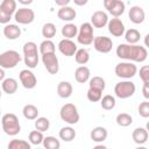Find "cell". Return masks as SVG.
Instances as JSON below:
<instances>
[{
  "instance_id": "cell-44",
  "label": "cell",
  "mask_w": 149,
  "mask_h": 149,
  "mask_svg": "<svg viewBox=\"0 0 149 149\" xmlns=\"http://www.w3.org/2000/svg\"><path fill=\"white\" fill-rule=\"evenodd\" d=\"M142 93H143V97L146 99H149V83H143Z\"/></svg>"
},
{
  "instance_id": "cell-18",
  "label": "cell",
  "mask_w": 149,
  "mask_h": 149,
  "mask_svg": "<svg viewBox=\"0 0 149 149\" xmlns=\"http://www.w3.org/2000/svg\"><path fill=\"white\" fill-rule=\"evenodd\" d=\"M57 16H58V19L62 20V21L71 22L72 20L76 19L77 13H76V9H73L72 7H70V6H63V7H61V8L58 9Z\"/></svg>"
},
{
  "instance_id": "cell-14",
  "label": "cell",
  "mask_w": 149,
  "mask_h": 149,
  "mask_svg": "<svg viewBox=\"0 0 149 149\" xmlns=\"http://www.w3.org/2000/svg\"><path fill=\"white\" fill-rule=\"evenodd\" d=\"M107 28H108L109 34H112V36H115V37H121L126 30L123 22L119 17H113V19L108 20Z\"/></svg>"
},
{
  "instance_id": "cell-28",
  "label": "cell",
  "mask_w": 149,
  "mask_h": 149,
  "mask_svg": "<svg viewBox=\"0 0 149 149\" xmlns=\"http://www.w3.org/2000/svg\"><path fill=\"white\" fill-rule=\"evenodd\" d=\"M125 38H126V42L128 44H136L140 38H141V34L137 29L135 28H130L128 30H125Z\"/></svg>"
},
{
  "instance_id": "cell-12",
  "label": "cell",
  "mask_w": 149,
  "mask_h": 149,
  "mask_svg": "<svg viewBox=\"0 0 149 149\" xmlns=\"http://www.w3.org/2000/svg\"><path fill=\"white\" fill-rule=\"evenodd\" d=\"M93 47L98 52L108 54L113 48V41L107 36H97L93 38Z\"/></svg>"
},
{
  "instance_id": "cell-8",
  "label": "cell",
  "mask_w": 149,
  "mask_h": 149,
  "mask_svg": "<svg viewBox=\"0 0 149 149\" xmlns=\"http://www.w3.org/2000/svg\"><path fill=\"white\" fill-rule=\"evenodd\" d=\"M93 26L90 22H84L78 28L77 41L81 45H90L93 42Z\"/></svg>"
},
{
  "instance_id": "cell-23",
  "label": "cell",
  "mask_w": 149,
  "mask_h": 149,
  "mask_svg": "<svg viewBox=\"0 0 149 149\" xmlns=\"http://www.w3.org/2000/svg\"><path fill=\"white\" fill-rule=\"evenodd\" d=\"M72 91H73L72 85H71V83H69V81L63 80V81H59L58 85H57V94H58L61 98H63V99L70 98L71 94H72Z\"/></svg>"
},
{
  "instance_id": "cell-7",
  "label": "cell",
  "mask_w": 149,
  "mask_h": 149,
  "mask_svg": "<svg viewBox=\"0 0 149 149\" xmlns=\"http://www.w3.org/2000/svg\"><path fill=\"white\" fill-rule=\"evenodd\" d=\"M114 72L119 78L130 79L136 74L137 68L134 64V62H129V61L128 62H121V63H118L115 65Z\"/></svg>"
},
{
  "instance_id": "cell-26",
  "label": "cell",
  "mask_w": 149,
  "mask_h": 149,
  "mask_svg": "<svg viewBox=\"0 0 149 149\" xmlns=\"http://www.w3.org/2000/svg\"><path fill=\"white\" fill-rule=\"evenodd\" d=\"M38 108L33 104H27L22 108V114L27 120H35L38 116Z\"/></svg>"
},
{
  "instance_id": "cell-2",
  "label": "cell",
  "mask_w": 149,
  "mask_h": 149,
  "mask_svg": "<svg viewBox=\"0 0 149 149\" xmlns=\"http://www.w3.org/2000/svg\"><path fill=\"white\" fill-rule=\"evenodd\" d=\"M23 51V61L28 69H35L38 64V51L37 44L33 41L26 42L22 48Z\"/></svg>"
},
{
  "instance_id": "cell-17",
  "label": "cell",
  "mask_w": 149,
  "mask_h": 149,
  "mask_svg": "<svg viewBox=\"0 0 149 149\" xmlns=\"http://www.w3.org/2000/svg\"><path fill=\"white\" fill-rule=\"evenodd\" d=\"M128 16H129V20L135 23V24H140L144 21L146 19V13H144V9L140 6H133L130 7L129 9V13H128Z\"/></svg>"
},
{
  "instance_id": "cell-45",
  "label": "cell",
  "mask_w": 149,
  "mask_h": 149,
  "mask_svg": "<svg viewBox=\"0 0 149 149\" xmlns=\"http://www.w3.org/2000/svg\"><path fill=\"white\" fill-rule=\"evenodd\" d=\"M71 0H55V3L59 7H63V6H68L70 3Z\"/></svg>"
},
{
  "instance_id": "cell-19",
  "label": "cell",
  "mask_w": 149,
  "mask_h": 149,
  "mask_svg": "<svg viewBox=\"0 0 149 149\" xmlns=\"http://www.w3.org/2000/svg\"><path fill=\"white\" fill-rule=\"evenodd\" d=\"M108 136V132L105 127H101V126H98V127H94L91 133H90V137L93 142H104Z\"/></svg>"
},
{
  "instance_id": "cell-22",
  "label": "cell",
  "mask_w": 149,
  "mask_h": 149,
  "mask_svg": "<svg viewBox=\"0 0 149 149\" xmlns=\"http://www.w3.org/2000/svg\"><path fill=\"white\" fill-rule=\"evenodd\" d=\"M90 76H91V72H90V69L85 65H80L74 71V79L80 83V84H84L86 81H88L90 79Z\"/></svg>"
},
{
  "instance_id": "cell-36",
  "label": "cell",
  "mask_w": 149,
  "mask_h": 149,
  "mask_svg": "<svg viewBox=\"0 0 149 149\" xmlns=\"http://www.w3.org/2000/svg\"><path fill=\"white\" fill-rule=\"evenodd\" d=\"M42 144H43V147L45 149H59L61 148V142L55 136H47V137H44Z\"/></svg>"
},
{
  "instance_id": "cell-47",
  "label": "cell",
  "mask_w": 149,
  "mask_h": 149,
  "mask_svg": "<svg viewBox=\"0 0 149 149\" xmlns=\"http://www.w3.org/2000/svg\"><path fill=\"white\" fill-rule=\"evenodd\" d=\"M5 76H6V73H5V69H2V68L0 66V81H2V80L5 79Z\"/></svg>"
},
{
  "instance_id": "cell-34",
  "label": "cell",
  "mask_w": 149,
  "mask_h": 149,
  "mask_svg": "<svg viewBox=\"0 0 149 149\" xmlns=\"http://www.w3.org/2000/svg\"><path fill=\"white\" fill-rule=\"evenodd\" d=\"M0 8L5 10L7 14L13 16L16 10V1L15 0H2L0 2Z\"/></svg>"
},
{
  "instance_id": "cell-4",
  "label": "cell",
  "mask_w": 149,
  "mask_h": 149,
  "mask_svg": "<svg viewBox=\"0 0 149 149\" xmlns=\"http://www.w3.org/2000/svg\"><path fill=\"white\" fill-rule=\"evenodd\" d=\"M59 116L68 125H70V126L76 125L79 121V113H78L77 106L71 102L63 105L59 111Z\"/></svg>"
},
{
  "instance_id": "cell-29",
  "label": "cell",
  "mask_w": 149,
  "mask_h": 149,
  "mask_svg": "<svg viewBox=\"0 0 149 149\" xmlns=\"http://www.w3.org/2000/svg\"><path fill=\"white\" fill-rule=\"evenodd\" d=\"M74 59L78 64L80 65H85L88 61H90V54L86 49L81 48V49H77V51L74 52Z\"/></svg>"
},
{
  "instance_id": "cell-50",
  "label": "cell",
  "mask_w": 149,
  "mask_h": 149,
  "mask_svg": "<svg viewBox=\"0 0 149 149\" xmlns=\"http://www.w3.org/2000/svg\"><path fill=\"white\" fill-rule=\"evenodd\" d=\"M1 1H2V0H0V2H1Z\"/></svg>"
},
{
  "instance_id": "cell-20",
  "label": "cell",
  "mask_w": 149,
  "mask_h": 149,
  "mask_svg": "<svg viewBox=\"0 0 149 149\" xmlns=\"http://www.w3.org/2000/svg\"><path fill=\"white\" fill-rule=\"evenodd\" d=\"M3 35L8 40H16L21 35V28L17 24L7 23L3 27Z\"/></svg>"
},
{
  "instance_id": "cell-33",
  "label": "cell",
  "mask_w": 149,
  "mask_h": 149,
  "mask_svg": "<svg viewBox=\"0 0 149 149\" xmlns=\"http://www.w3.org/2000/svg\"><path fill=\"white\" fill-rule=\"evenodd\" d=\"M115 121L120 127H128L133 123V116L128 113H119Z\"/></svg>"
},
{
  "instance_id": "cell-21",
  "label": "cell",
  "mask_w": 149,
  "mask_h": 149,
  "mask_svg": "<svg viewBox=\"0 0 149 149\" xmlns=\"http://www.w3.org/2000/svg\"><path fill=\"white\" fill-rule=\"evenodd\" d=\"M148 130L143 127H137L132 133V139L136 144H144L148 141Z\"/></svg>"
},
{
  "instance_id": "cell-25",
  "label": "cell",
  "mask_w": 149,
  "mask_h": 149,
  "mask_svg": "<svg viewBox=\"0 0 149 149\" xmlns=\"http://www.w3.org/2000/svg\"><path fill=\"white\" fill-rule=\"evenodd\" d=\"M58 136L64 142H71L76 137V130L71 126H65V127L61 128V130L58 133Z\"/></svg>"
},
{
  "instance_id": "cell-42",
  "label": "cell",
  "mask_w": 149,
  "mask_h": 149,
  "mask_svg": "<svg viewBox=\"0 0 149 149\" xmlns=\"http://www.w3.org/2000/svg\"><path fill=\"white\" fill-rule=\"evenodd\" d=\"M140 78L143 83H149V66L143 65L140 69Z\"/></svg>"
},
{
  "instance_id": "cell-9",
  "label": "cell",
  "mask_w": 149,
  "mask_h": 149,
  "mask_svg": "<svg viewBox=\"0 0 149 149\" xmlns=\"http://www.w3.org/2000/svg\"><path fill=\"white\" fill-rule=\"evenodd\" d=\"M104 7L113 17L121 16L126 9V5L122 0H104Z\"/></svg>"
},
{
  "instance_id": "cell-40",
  "label": "cell",
  "mask_w": 149,
  "mask_h": 149,
  "mask_svg": "<svg viewBox=\"0 0 149 149\" xmlns=\"http://www.w3.org/2000/svg\"><path fill=\"white\" fill-rule=\"evenodd\" d=\"M86 97H87L88 101H91V102H97V101H100V99H101V97H102V91L97 90V88L88 87L87 93H86Z\"/></svg>"
},
{
  "instance_id": "cell-13",
  "label": "cell",
  "mask_w": 149,
  "mask_h": 149,
  "mask_svg": "<svg viewBox=\"0 0 149 149\" xmlns=\"http://www.w3.org/2000/svg\"><path fill=\"white\" fill-rule=\"evenodd\" d=\"M19 78H20V81L22 84V86L24 88H28V90H31L36 86L37 84V79H36V76L33 73V71H30L29 69H24V70H21L20 71V74H19Z\"/></svg>"
},
{
  "instance_id": "cell-49",
  "label": "cell",
  "mask_w": 149,
  "mask_h": 149,
  "mask_svg": "<svg viewBox=\"0 0 149 149\" xmlns=\"http://www.w3.org/2000/svg\"><path fill=\"white\" fill-rule=\"evenodd\" d=\"M0 98H1V90H0Z\"/></svg>"
},
{
  "instance_id": "cell-39",
  "label": "cell",
  "mask_w": 149,
  "mask_h": 149,
  "mask_svg": "<svg viewBox=\"0 0 149 149\" xmlns=\"http://www.w3.org/2000/svg\"><path fill=\"white\" fill-rule=\"evenodd\" d=\"M43 139H44L43 133L40 132V130H37V129L36 130H31L29 133V135H28V140H29L30 144H34V146L41 144L43 142Z\"/></svg>"
},
{
  "instance_id": "cell-51",
  "label": "cell",
  "mask_w": 149,
  "mask_h": 149,
  "mask_svg": "<svg viewBox=\"0 0 149 149\" xmlns=\"http://www.w3.org/2000/svg\"><path fill=\"white\" fill-rule=\"evenodd\" d=\"M0 113H1V111H0Z\"/></svg>"
},
{
  "instance_id": "cell-15",
  "label": "cell",
  "mask_w": 149,
  "mask_h": 149,
  "mask_svg": "<svg viewBox=\"0 0 149 149\" xmlns=\"http://www.w3.org/2000/svg\"><path fill=\"white\" fill-rule=\"evenodd\" d=\"M58 50L62 55L64 56H73L74 52L77 51V44L71 40V38H63L58 43Z\"/></svg>"
},
{
  "instance_id": "cell-5",
  "label": "cell",
  "mask_w": 149,
  "mask_h": 149,
  "mask_svg": "<svg viewBox=\"0 0 149 149\" xmlns=\"http://www.w3.org/2000/svg\"><path fill=\"white\" fill-rule=\"evenodd\" d=\"M135 84L130 81L129 79H125L122 81H119L114 86V93L119 99H127L134 95L135 93Z\"/></svg>"
},
{
  "instance_id": "cell-11",
  "label": "cell",
  "mask_w": 149,
  "mask_h": 149,
  "mask_svg": "<svg viewBox=\"0 0 149 149\" xmlns=\"http://www.w3.org/2000/svg\"><path fill=\"white\" fill-rule=\"evenodd\" d=\"M42 63L47 69V71L51 74H56L59 70V62L55 52L42 55Z\"/></svg>"
},
{
  "instance_id": "cell-41",
  "label": "cell",
  "mask_w": 149,
  "mask_h": 149,
  "mask_svg": "<svg viewBox=\"0 0 149 149\" xmlns=\"http://www.w3.org/2000/svg\"><path fill=\"white\" fill-rule=\"evenodd\" d=\"M137 111H139V114H140L142 118H144V119L149 118V101H148V100L142 101V102L139 105Z\"/></svg>"
},
{
  "instance_id": "cell-35",
  "label": "cell",
  "mask_w": 149,
  "mask_h": 149,
  "mask_svg": "<svg viewBox=\"0 0 149 149\" xmlns=\"http://www.w3.org/2000/svg\"><path fill=\"white\" fill-rule=\"evenodd\" d=\"M55 50H56V47H55V43L51 40H44L40 44V52H41V55L52 54V52H55Z\"/></svg>"
},
{
  "instance_id": "cell-3",
  "label": "cell",
  "mask_w": 149,
  "mask_h": 149,
  "mask_svg": "<svg viewBox=\"0 0 149 149\" xmlns=\"http://www.w3.org/2000/svg\"><path fill=\"white\" fill-rule=\"evenodd\" d=\"M1 125H2V130L5 132V134L9 136H15L21 130L19 119L14 113H6L1 118Z\"/></svg>"
},
{
  "instance_id": "cell-46",
  "label": "cell",
  "mask_w": 149,
  "mask_h": 149,
  "mask_svg": "<svg viewBox=\"0 0 149 149\" xmlns=\"http://www.w3.org/2000/svg\"><path fill=\"white\" fill-rule=\"evenodd\" d=\"M71 1H73L74 2V5H77V6H85L87 2H88V0H71Z\"/></svg>"
},
{
  "instance_id": "cell-48",
  "label": "cell",
  "mask_w": 149,
  "mask_h": 149,
  "mask_svg": "<svg viewBox=\"0 0 149 149\" xmlns=\"http://www.w3.org/2000/svg\"><path fill=\"white\" fill-rule=\"evenodd\" d=\"M17 1H19L21 5H24V6H27V5H30V3H31L34 0H17Z\"/></svg>"
},
{
  "instance_id": "cell-6",
  "label": "cell",
  "mask_w": 149,
  "mask_h": 149,
  "mask_svg": "<svg viewBox=\"0 0 149 149\" xmlns=\"http://www.w3.org/2000/svg\"><path fill=\"white\" fill-rule=\"evenodd\" d=\"M21 59L22 57L17 51L6 50L0 54V66L2 69H13L21 62Z\"/></svg>"
},
{
  "instance_id": "cell-32",
  "label": "cell",
  "mask_w": 149,
  "mask_h": 149,
  "mask_svg": "<svg viewBox=\"0 0 149 149\" xmlns=\"http://www.w3.org/2000/svg\"><path fill=\"white\" fill-rule=\"evenodd\" d=\"M88 87H92V88H97V90L104 91L105 87H106L105 79H104L102 77L94 76L93 78H90V79H88Z\"/></svg>"
},
{
  "instance_id": "cell-10",
  "label": "cell",
  "mask_w": 149,
  "mask_h": 149,
  "mask_svg": "<svg viewBox=\"0 0 149 149\" xmlns=\"http://www.w3.org/2000/svg\"><path fill=\"white\" fill-rule=\"evenodd\" d=\"M14 20L20 24H29L35 20V13L28 7H22L15 10Z\"/></svg>"
},
{
  "instance_id": "cell-1",
  "label": "cell",
  "mask_w": 149,
  "mask_h": 149,
  "mask_svg": "<svg viewBox=\"0 0 149 149\" xmlns=\"http://www.w3.org/2000/svg\"><path fill=\"white\" fill-rule=\"evenodd\" d=\"M116 56L121 59H126L129 62L142 63L147 59L148 51L143 45L121 43L116 48Z\"/></svg>"
},
{
  "instance_id": "cell-24",
  "label": "cell",
  "mask_w": 149,
  "mask_h": 149,
  "mask_svg": "<svg viewBox=\"0 0 149 149\" xmlns=\"http://www.w3.org/2000/svg\"><path fill=\"white\" fill-rule=\"evenodd\" d=\"M1 88L7 94H14L17 91V81L14 78H5L1 84Z\"/></svg>"
},
{
  "instance_id": "cell-43",
  "label": "cell",
  "mask_w": 149,
  "mask_h": 149,
  "mask_svg": "<svg viewBox=\"0 0 149 149\" xmlns=\"http://www.w3.org/2000/svg\"><path fill=\"white\" fill-rule=\"evenodd\" d=\"M10 20H12V15L7 14L5 10H2V9L0 8V23L7 24V23H9Z\"/></svg>"
},
{
  "instance_id": "cell-16",
  "label": "cell",
  "mask_w": 149,
  "mask_h": 149,
  "mask_svg": "<svg viewBox=\"0 0 149 149\" xmlns=\"http://www.w3.org/2000/svg\"><path fill=\"white\" fill-rule=\"evenodd\" d=\"M108 15L107 13H105L104 10H95L92 16H91V24L94 28H104L105 26H107L108 22Z\"/></svg>"
},
{
  "instance_id": "cell-37",
  "label": "cell",
  "mask_w": 149,
  "mask_h": 149,
  "mask_svg": "<svg viewBox=\"0 0 149 149\" xmlns=\"http://www.w3.org/2000/svg\"><path fill=\"white\" fill-rule=\"evenodd\" d=\"M8 148L9 149H30L31 144L30 142L26 141V140H17L14 139L8 143Z\"/></svg>"
},
{
  "instance_id": "cell-31",
  "label": "cell",
  "mask_w": 149,
  "mask_h": 149,
  "mask_svg": "<svg viewBox=\"0 0 149 149\" xmlns=\"http://www.w3.org/2000/svg\"><path fill=\"white\" fill-rule=\"evenodd\" d=\"M56 26L51 22H47L42 27V36L45 37V40H51L56 35Z\"/></svg>"
},
{
  "instance_id": "cell-27",
  "label": "cell",
  "mask_w": 149,
  "mask_h": 149,
  "mask_svg": "<svg viewBox=\"0 0 149 149\" xmlns=\"http://www.w3.org/2000/svg\"><path fill=\"white\" fill-rule=\"evenodd\" d=\"M62 35L64 38H73L77 36V33H78V27L71 22L64 24L62 27V30H61Z\"/></svg>"
},
{
  "instance_id": "cell-30",
  "label": "cell",
  "mask_w": 149,
  "mask_h": 149,
  "mask_svg": "<svg viewBox=\"0 0 149 149\" xmlns=\"http://www.w3.org/2000/svg\"><path fill=\"white\" fill-rule=\"evenodd\" d=\"M115 98L111 94H106L104 97H101L100 99V105H101V108L105 109V111H111L115 107Z\"/></svg>"
},
{
  "instance_id": "cell-38",
  "label": "cell",
  "mask_w": 149,
  "mask_h": 149,
  "mask_svg": "<svg viewBox=\"0 0 149 149\" xmlns=\"http://www.w3.org/2000/svg\"><path fill=\"white\" fill-rule=\"evenodd\" d=\"M50 127V121L48 118H44V116H37L35 119V128L40 132H47Z\"/></svg>"
}]
</instances>
